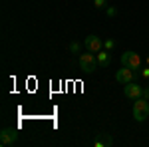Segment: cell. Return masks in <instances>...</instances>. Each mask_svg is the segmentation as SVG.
<instances>
[{"label": "cell", "instance_id": "1", "mask_svg": "<svg viewBox=\"0 0 149 147\" xmlns=\"http://www.w3.org/2000/svg\"><path fill=\"white\" fill-rule=\"evenodd\" d=\"M78 64H80V70L84 72V74H93L95 70H97V58H95V54L93 52H86V54H80V58H78Z\"/></svg>", "mask_w": 149, "mask_h": 147}, {"label": "cell", "instance_id": "2", "mask_svg": "<svg viewBox=\"0 0 149 147\" xmlns=\"http://www.w3.org/2000/svg\"><path fill=\"white\" fill-rule=\"evenodd\" d=\"M149 117V100L145 98H137L135 103H133V119L135 121H145Z\"/></svg>", "mask_w": 149, "mask_h": 147}, {"label": "cell", "instance_id": "3", "mask_svg": "<svg viewBox=\"0 0 149 147\" xmlns=\"http://www.w3.org/2000/svg\"><path fill=\"white\" fill-rule=\"evenodd\" d=\"M141 64H143V60H141V56H139L137 52L127 50V52L121 54V66H129V68H133V70H139Z\"/></svg>", "mask_w": 149, "mask_h": 147}, {"label": "cell", "instance_id": "4", "mask_svg": "<svg viewBox=\"0 0 149 147\" xmlns=\"http://www.w3.org/2000/svg\"><path fill=\"white\" fill-rule=\"evenodd\" d=\"M16 141H18V129L16 127H4L0 131V145L2 147L14 145Z\"/></svg>", "mask_w": 149, "mask_h": 147}, {"label": "cell", "instance_id": "5", "mask_svg": "<svg viewBox=\"0 0 149 147\" xmlns=\"http://www.w3.org/2000/svg\"><path fill=\"white\" fill-rule=\"evenodd\" d=\"M135 70L133 68H129V66H123L121 70H117L115 72V82H119V84H129V82H135Z\"/></svg>", "mask_w": 149, "mask_h": 147}, {"label": "cell", "instance_id": "6", "mask_svg": "<svg viewBox=\"0 0 149 147\" xmlns=\"http://www.w3.org/2000/svg\"><path fill=\"white\" fill-rule=\"evenodd\" d=\"M123 95H125L127 100H137L143 95V88L139 86L137 82H129L123 86Z\"/></svg>", "mask_w": 149, "mask_h": 147}, {"label": "cell", "instance_id": "7", "mask_svg": "<svg viewBox=\"0 0 149 147\" xmlns=\"http://www.w3.org/2000/svg\"><path fill=\"white\" fill-rule=\"evenodd\" d=\"M84 46H86V50H90V52H93V54H97L100 50H103V40L100 38V36H95V34H90V36H86Z\"/></svg>", "mask_w": 149, "mask_h": 147}, {"label": "cell", "instance_id": "8", "mask_svg": "<svg viewBox=\"0 0 149 147\" xmlns=\"http://www.w3.org/2000/svg\"><path fill=\"white\" fill-rule=\"evenodd\" d=\"M95 58H97V64H100V68H107V66L111 64V54H109L107 50H100V52L95 54Z\"/></svg>", "mask_w": 149, "mask_h": 147}, {"label": "cell", "instance_id": "9", "mask_svg": "<svg viewBox=\"0 0 149 147\" xmlns=\"http://www.w3.org/2000/svg\"><path fill=\"white\" fill-rule=\"evenodd\" d=\"M111 145H113V137H111V135H105V133L100 135L95 141H93V147H111Z\"/></svg>", "mask_w": 149, "mask_h": 147}, {"label": "cell", "instance_id": "10", "mask_svg": "<svg viewBox=\"0 0 149 147\" xmlns=\"http://www.w3.org/2000/svg\"><path fill=\"white\" fill-rule=\"evenodd\" d=\"M117 42H115L113 38H107V40H103V50H107V52H113Z\"/></svg>", "mask_w": 149, "mask_h": 147}, {"label": "cell", "instance_id": "11", "mask_svg": "<svg viewBox=\"0 0 149 147\" xmlns=\"http://www.w3.org/2000/svg\"><path fill=\"white\" fill-rule=\"evenodd\" d=\"M93 6L97 10H103V8H107V0H93Z\"/></svg>", "mask_w": 149, "mask_h": 147}, {"label": "cell", "instance_id": "12", "mask_svg": "<svg viewBox=\"0 0 149 147\" xmlns=\"http://www.w3.org/2000/svg\"><path fill=\"white\" fill-rule=\"evenodd\" d=\"M80 48H81V46L78 44V42H70V46H68V50L72 52V54H78V52H80Z\"/></svg>", "mask_w": 149, "mask_h": 147}, {"label": "cell", "instance_id": "13", "mask_svg": "<svg viewBox=\"0 0 149 147\" xmlns=\"http://www.w3.org/2000/svg\"><path fill=\"white\" fill-rule=\"evenodd\" d=\"M105 12H107V16H109V18H113L115 14H117V8H115V6H107Z\"/></svg>", "mask_w": 149, "mask_h": 147}, {"label": "cell", "instance_id": "14", "mask_svg": "<svg viewBox=\"0 0 149 147\" xmlns=\"http://www.w3.org/2000/svg\"><path fill=\"white\" fill-rule=\"evenodd\" d=\"M139 76L143 79H149V66H145V68H141V72H139Z\"/></svg>", "mask_w": 149, "mask_h": 147}, {"label": "cell", "instance_id": "15", "mask_svg": "<svg viewBox=\"0 0 149 147\" xmlns=\"http://www.w3.org/2000/svg\"><path fill=\"white\" fill-rule=\"evenodd\" d=\"M141 98H145V100H149V88H145V90H143V95H141Z\"/></svg>", "mask_w": 149, "mask_h": 147}, {"label": "cell", "instance_id": "16", "mask_svg": "<svg viewBox=\"0 0 149 147\" xmlns=\"http://www.w3.org/2000/svg\"><path fill=\"white\" fill-rule=\"evenodd\" d=\"M145 64H147V66H149V56H147V60H145Z\"/></svg>", "mask_w": 149, "mask_h": 147}]
</instances>
